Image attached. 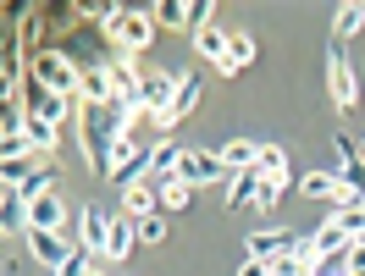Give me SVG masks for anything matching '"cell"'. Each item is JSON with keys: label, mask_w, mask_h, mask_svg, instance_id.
<instances>
[{"label": "cell", "mask_w": 365, "mask_h": 276, "mask_svg": "<svg viewBox=\"0 0 365 276\" xmlns=\"http://www.w3.org/2000/svg\"><path fill=\"white\" fill-rule=\"evenodd\" d=\"M94 254L83 249V243H78V249L67 254V260H61V265H56V276H94V265H89Z\"/></svg>", "instance_id": "obj_26"}, {"label": "cell", "mask_w": 365, "mask_h": 276, "mask_svg": "<svg viewBox=\"0 0 365 276\" xmlns=\"http://www.w3.org/2000/svg\"><path fill=\"white\" fill-rule=\"evenodd\" d=\"M23 238H28V249H34V260H45V265H61V260L78 249V243H67L61 232H39V227H28Z\"/></svg>", "instance_id": "obj_7"}, {"label": "cell", "mask_w": 365, "mask_h": 276, "mask_svg": "<svg viewBox=\"0 0 365 276\" xmlns=\"http://www.w3.org/2000/svg\"><path fill=\"white\" fill-rule=\"evenodd\" d=\"M360 149H365V144H360Z\"/></svg>", "instance_id": "obj_33"}, {"label": "cell", "mask_w": 365, "mask_h": 276, "mask_svg": "<svg viewBox=\"0 0 365 276\" xmlns=\"http://www.w3.org/2000/svg\"><path fill=\"white\" fill-rule=\"evenodd\" d=\"M260 183H266V177H260V171H232L227 177V210H244V205H255V193H260Z\"/></svg>", "instance_id": "obj_12"}, {"label": "cell", "mask_w": 365, "mask_h": 276, "mask_svg": "<svg viewBox=\"0 0 365 276\" xmlns=\"http://www.w3.org/2000/svg\"><path fill=\"white\" fill-rule=\"evenodd\" d=\"M0 177H6V188H23L34 177V155H0Z\"/></svg>", "instance_id": "obj_22"}, {"label": "cell", "mask_w": 365, "mask_h": 276, "mask_svg": "<svg viewBox=\"0 0 365 276\" xmlns=\"http://www.w3.org/2000/svg\"><path fill=\"white\" fill-rule=\"evenodd\" d=\"M327 89H332V105H338V111H354V105H360V78H354V67H349L343 55L327 61Z\"/></svg>", "instance_id": "obj_6"}, {"label": "cell", "mask_w": 365, "mask_h": 276, "mask_svg": "<svg viewBox=\"0 0 365 276\" xmlns=\"http://www.w3.org/2000/svg\"><path fill=\"white\" fill-rule=\"evenodd\" d=\"M61 221H67V199H61V193H45V199H34V205H28V227L61 232Z\"/></svg>", "instance_id": "obj_9"}, {"label": "cell", "mask_w": 365, "mask_h": 276, "mask_svg": "<svg viewBox=\"0 0 365 276\" xmlns=\"http://www.w3.org/2000/svg\"><path fill=\"white\" fill-rule=\"evenodd\" d=\"M106 28L100 23H89V17H78V23H67L61 28V39H56V50L67 55L78 72H94V67H111V50H106Z\"/></svg>", "instance_id": "obj_1"}, {"label": "cell", "mask_w": 365, "mask_h": 276, "mask_svg": "<svg viewBox=\"0 0 365 276\" xmlns=\"http://www.w3.org/2000/svg\"><path fill=\"white\" fill-rule=\"evenodd\" d=\"M155 23H160V28H188V33H194L188 6H178V0H160V6H155Z\"/></svg>", "instance_id": "obj_24"}, {"label": "cell", "mask_w": 365, "mask_h": 276, "mask_svg": "<svg viewBox=\"0 0 365 276\" xmlns=\"http://www.w3.org/2000/svg\"><path fill=\"white\" fill-rule=\"evenodd\" d=\"M178 177L188 188H205V183H222L227 177V166H222V155L216 149H188L182 155V166H178Z\"/></svg>", "instance_id": "obj_5"}, {"label": "cell", "mask_w": 365, "mask_h": 276, "mask_svg": "<svg viewBox=\"0 0 365 276\" xmlns=\"http://www.w3.org/2000/svg\"><path fill=\"white\" fill-rule=\"evenodd\" d=\"M28 78H39V83H45L50 94H61V100H78V89H83V72L72 67L56 45L39 50V55H28Z\"/></svg>", "instance_id": "obj_3"}, {"label": "cell", "mask_w": 365, "mask_h": 276, "mask_svg": "<svg viewBox=\"0 0 365 276\" xmlns=\"http://www.w3.org/2000/svg\"><path fill=\"white\" fill-rule=\"evenodd\" d=\"M188 205H194V188L182 183V177L160 183V216H166V210H188Z\"/></svg>", "instance_id": "obj_23"}, {"label": "cell", "mask_w": 365, "mask_h": 276, "mask_svg": "<svg viewBox=\"0 0 365 276\" xmlns=\"http://www.w3.org/2000/svg\"><path fill=\"white\" fill-rule=\"evenodd\" d=\"M45 193H56V171H50V166H34V177L17 188V199H23V205H34V199H45Z\"/></svg>", "instance_id": "obj_20"}, {"label": "cell", "mask_w": 365, "mask_h": 276, "mask_svg": "<svg viewBox=\"0 0 365 276\" xmlns=\"http://www.w3.org/2000/svg\"><path fill=\"white\" fill-rule=\"evenodd\" d=\"M255 171H260V177H272V183H282V177H288V149H282V144H260Z\"/></svg>", "instance_id": "obj_18"}, {"label": "cell", "mask_w": 365, "mask_h": 276, "mask_svg": "<svg viewBox=\"0 0 365 276\" xmlns=\"http://www.w3.org/2000/svg\"><path fill=\"white\" fill-rule=\"evenodd\" d=\"M106 238H111V221H106L100 210H83V238H78V243L89 254H106Z\"/></svg>", "instance_id": "obj_16"}, {"label": "cell", "mask_w": 365, "mask_h": 276, "mask_svg": "<svg viewBox=\"0 0 365 276\" xmlns=\"http://www.w3.org/2000/svg\"><path fill=\"white\" fill-rule=\"evenodd\" d=\"M238 276H277V271H272V260H244Z\"/></svg>", "instance_id": "obj_31"}, {"label": "cell", "mask_w": 365, "mask_h": 276, "mask_svg": "<svg viewBox=\"0 0 365 276\" xmlns=\"http://www.w3.org/2000/svg\"><path fill=\"white\" fill-rule=\"evenodd\" d=\"M94 276H100V271H94Z\"/></svg>", "instance_id": "obj_32"}, {"label": "cell", "mask_w": 365, "mask_h": 276, "mask_svg": "<svg viewBox=\"0 0 365 276\" xmlns=\"http://www.w3.org/2000/svg\"><path fill=\"white\" fill-rule=\"evenodd\" d=\"M310 249H316L321 260H327V254H349V249H354V238H349V232H343L338 221H321V227L310 232Z\"/></svg>", "instance_id": "obj_10"}, {"label": "cell", "mask_w": 365, "mask_h": 276, "mask_svg": "<svg viewBox=\"0 0 365 276\" xmlns=\"http://www.w3.org/2000/svg\"><path fill=\"white\" fill-rule=\"evenodd\" d=\"M250 61H255V39H250V33H232V45H227V61H222L216 72H222V78H232V72H244Z\"/></svg>", "instance_id": "obj_17"}, {"label": "cell", "mask_w": 365, "mask_h": 276, "mask_svg": "<svg viewBox=\"0 0 365 276\" xmlns=\"http://www.w3.org/2000/svg\"><path fill=\"white\" fill-rule=\"evenodd\" d=\"M332 149H338V161H343V183L354 188V193H360V205H365V149L354 144V138H338Z\"/></svg>", "instance_id": "obj_8"}, {"label": "cell", "mask_w": 365, "mask_h": 276, "mask_svg": "<svg viewBox=\"0 0 365 276\" xmlns=\"http://www.w3.org/2000/svg\"><path fill=\"white\" fill-rule=\"evenodd\" d=\"M78 100H83V105H106V100H116V89H111V72H106V67L83 72V89H78Z\"/></svg>", "instance_id": "obj_15"}, {"label": "cell", "mask_w": 365, "mask_h": 276, "mask_svg": "<svg viewBox=\"0 0 365 276\" xmlns=\"http://www.w3.org/2000/svg\"><path fill=\"white\" fill-rule=\"evenodd\" d=\"M327 221H338L349 238H365V205H349V210H332Z\"/></svg>", "instance_id": "obj_25"}, {"label": "cell", "mask_w": 365, "mask_h": 276, "mask_svg": "<svg viewBox=\"0 0 365 276\" xmlns=\"http://www.w3.org/2000/svg\"><path fill=\"white\" fill-rule=\"evenodd\" d=\"M272 271L277 276H310V254H277Z\"/></svg>", "instance_id": "obj_28"}, {"label": "cell", "mask_w": 365, "mask_h": 276, "mask_svg": "<svg viewBox=\"0 0 365 276\" xmlns=\"http://www.w3.org/2000/svg\"><path fill=\"white\" fill-rule=\"evenodd\" d=\"M282 205V183H272V177H266V183H260V193H255V210H277Z\"/></svg>", "instance_id": "obj_30"}, {"label": "cell", "mask_w": 365, "mask_h": 276, "mask_svg": "<svg viewBox=\"0 0 365 276\" xmlns=\"http://www.w3.org/2000/svg\"><path fill=\"white\" fill-rule=\"evenodd\" d=\"M133 243H138V221H133V216H116V221H111V238H106V260H128Z\"/></svg>", "instance_id": "obj_11"}, {"label": "cell", "mask_w": 365, "mask_h": 276, "mask_svg": "<svg viewBox=\"0 0 365 276\" xmlns=\"http://www.w3.org/2000/svg\"><path fill=\"white\" fill-rule=\"evenodd\" d=\"M150 171H155V144L144 149V144H133V138H122V144H116V171H111V183L128 193V188L144 183Z\"/></svg>", "instance_id": "obj_4"}, {"label": "cell", "mask_w": 365, "mask_h": 276, "mask_svg": "<svg viewBox=\"0 0 365 276\" xmlns=\"http://www.w3.org/2000/svg\"><path fill=\"white\" fill-rule=\"evenodd\" d=\"M160 238H166V216H144V221H138V243H160Z\"/></svg>", "instance_id": "obj_29"}, {"label": "cell", "mask_w": 365, "mask_h": 276, "mask_svg": "<svg viewBox=\"0 0 365 276\" xmlns=\"http://www.w3.org/2000/svg\"><path fill=\"white\" fill-rule=\"evenodd\" d=\"M100 28L111 33L116 45H122V55H144V50L155 45V11H133V6H106L100 11Z\"/></svg>", "instance_id": "obj_2"}, {"label": "cell", "mask_w": 365, "mask_h": 276, "mask_svg": "<svg viewBox=\"0 0 365 276\" xmlns=\"http://www.w3.org/2000/svg\"><path fill=\"white\" fill-rule=\"evenodd\" d=\"M227 45H232V33H222V28H216V23H210V28H200V33H194V50H200L205 61H216V67L227 61Z\"/></svg>", "instance_id": "obj_14"}, {"label": "cell", "mask_w": 365, "mask_h": 276, "mask_svg": "<svg viewBox=\"0 0 365 276\" xmlns=\"http://www.w3.org/2000/svg\"><path fill=\"white\" fill-rule=\"evenodd\" d=\"M360 28H365V6H360V0L338 6V17H332V33H338V39H354Z\"/></svg>", "instance_id": "obj_21"}, {"label": "cell", "mask_w": 365, "mask_h": 276, "mask_svg": "<svg viewBox=\"0 0 365 276\" xmlns=\"http://www.w3.org/2000/svg\"><path fill=\"white\" fill-rule=\"evenodd\" d=\"M0 227L11 232V238H17V232H28V205L17 199V188H6V199H0Z\"/></svg>", "instance_id": "obj_19"}, {"label": "cell", "mask_w": 365, "mask_h": 276, "mask_svg": "<svg viewBox=\"0 0 365 276\" xmlns=\"http://www.w3.org/2000/svg\"><path fill=\"white\" fill-rule=\"evenodd\" d=\"M216 155H222V166H227V177H232V171H250V166L260 161V144H250V138H227Z\"/></svg>", "instance_id": "obj_13"}, {"label": "cell", "mask_w": 365, "mask_h": 276, "mask_svg": "<svg viewBox=\"0 0 365 276\" xmlns=\"http://www.w3.org/2000/svg\"><path fill=\"white\" fill-rule=\"evenodd\" d=\"M304 199H332V188H338V177H332V171H310V177H304Z\"/></svg>", "instance_id": "obj_27"}]
</instances>
